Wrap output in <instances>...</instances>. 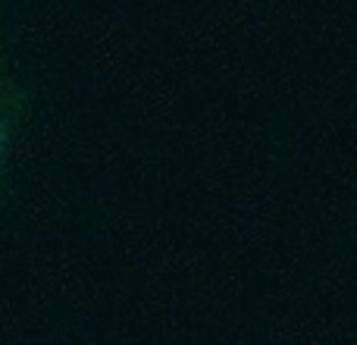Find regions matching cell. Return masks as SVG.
<instances>
[{
  "label": "cell",
  "instance_id": "1",
  "mask_svg": "<svg viewBox=\"0 0 357 345\" xmlns=\"http://www.w3.org/2000/svg\"><path fill=\"white\" fill-rule=\"evenodd\" d=\"M13 142H16V94H13L10 75H6L3 47H0V176L13 154Z\"/></svg>",
  "mask_w": 357,
  "mask_h": 345
}]
</instances>
